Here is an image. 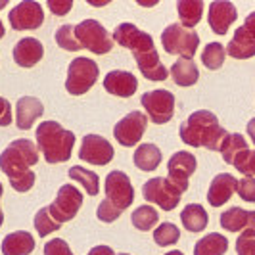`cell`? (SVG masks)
<instances>
[{
    "mask_svg": "<svg viewBox=\"0 0 255 255\" xmlns=\"http://www.w3.org/2000/svg\"><path fill=\"white\" fill-rule=\"evenodd\" d=\"M38 163L37 146L29 138L13 140L4 152L0 153V169L6 173L12 188L15 192H29L35 186V173L29 167Z\"/></svg>",
    "mask_w": 255,
    "mask_h": 255,
    "instance_id": "1",
    "label": "cell"
},
{
    "mask_svg": "<svg viewBox=\"0 0 255 255\" xmlns=\"http://www.w3.org/2000/svg\"><path fill=\"white\" fill-rule=\"evenodd\" d=\"M179 134L184 144L194 148H207L211 152H221V146L229 132L219 125L215 114L207 110H198L180 125Z\"/></svg>",
    "mask_w": 255,
    "mask_h": 255,
    "instance_id": "2",
    "label": "cell"
},
{
    "mask_svg": "<svg viewBox=\"0 0 255 255\" xmlns=\"http://www.w3.org/2000/svg\"><path fill=\"white\" fill-rule=\"evenodd\" d=\"M134 200V188L123 171H112L106 177V200L98 205L96 215L104 223H114Z\"/></svg>",
    "mask_w": 255,
    "mask_h": 255,
    "instance_id": "3",
    "label": "cell"
},
{
    "mask_svg": "<svg viewBox=\"0 0 255 255\" xmlns=\"http://www.w3.org/2000/svg\"><path fill=\"white\" fill-rule=\"evenodd\" d=\"M37 144L48 163H65L75 146V134L56 121H42L37 127Z\"/></svg>",
    "mask_w": 255,
    "mask_h": 255,
    "instance_id": "4",
    "label": "cell"
},
{
    "mask_svg": "<svg viewBox=\"0 0 255 255\" xmlns=\"http://www.w3.org/2000/svg\"><path fill=\"white\" fill-rule=\"evenodd\" d=\"M161 44L167 54H177L184 60H192L200 46V37L190 29L182 27L180 23L167 25L161 33Z\"/></svg>",
    "mask_w": 255,
    "mask_h": 255,
    "instance_id": "5",
    "label": "cell"
},
{
    "mask_svg": "<svg viewBox=\"0 0 255 255\" xmlns=\"http://www.w3.org/2000/svg\"><path fill=\"white\" fill-rule=\"evenodd\" d=\"M98 75H100V69H98L96 62H92L90 58H83V56L75 58L67 69L65 90L73 96H81L94 87V83L98 81Z\"/></svg>",
    "mask_w": 255,
    "mask_h": 255,
    "instance_id": "6",
    "label": "cell"
},
{
    "mask_svg": "<svg viewBox=\"0 0 255 255\" xmlns=\"http://www.w3.org/2000/svg\"><path fill=\"white\" fill-rule=\"evenodd\" d=\"M75 37L83 48L90 50L92 54H108L114 48V40L106 27L96 19H85L79 25H75Z\"/></svg>",
    "mask_w": 255,
    "mask_h": 255,
    "instance_id": "7",
    "label": "cell"
},
{
    "mask_svg": "<svg viewBox=\"0 0 255 255\" xmlns=\"http://www.w3.org/2000/svg\"><path fill=\"white\" fill-rule=\"evenodd\" d=\"M142 196L146 202L157 204L163 211H173L179 205L182 192L165 177H153L144 182Z\"/></svg>",
    "mask_w": 255,
    "mask_h": 255,
    "instance_id": "8",
    "label": "cell"
},
{
    "mask_svg": "<svg viewBox=\"0 0 255 255\" xmlns=\"http://www.w3.org/2000/svg\"><path fill=\"white\" fill-rule=\"evenodd\" d=\"M142 108L148 112V117L155 125L169 123L175 115V96L169 90L157 89L152 92H146L140 98Z\"/></svg>",
    "mask_w": 255,
    "mask_h": 255,
    "instance_id": "9",
    "label": "cell"
},
{
    "mask_svg": "<svg viewBox=\"0 0 255 255\" xmlns=\"http://www.w3.org/2000/svg\"><path fill=\"white\" fill-rule=\"evenodd\" d=\"M81 205H83V194L79 192V188H75L73 184H64L58 190L56 200L48 205V209H50V215L54 217V221L64 225L67 221L75 219Z\"/></svg>",
    "mask_w": 255,
    "mask_h": 255,
    "instance_id": "10",
    "label": "cell"
},
{
    "mask_svg": "<svg viewBox=\"0 0 255 255\" xmlns=\"http://www.w3.org/2000/svg\"><path fill=\"white\" fill-rule=\"evenodd\" d=\"M146 127H148V117L142 112H130L114 127V136L121 146L130 148L140 142Z\"/></svg>",
    "mask_w": 255,
    "mask_h": 255,
    "instance_id": "11",
    "label": "cell"
},
{
    "mask_svg": "<svg viewBox=\"0 0 255 255\" xmlns=\"http://www.w3.org/2000/svg\"><path fill=\"white\" fill-rule=\"evenodd\" d=\"M10 25L15 31H33L38 29L44 21V10L38 2H19L17 6H13V10L8 15Z\"/></svg>",
    "mask_w": 255,
    "mask_h": 255,
    "instance_id": "12",
    "label": "cell"
},
{
    "mask_svg": "<svg viewBox=\"0 0 255 255\" xmlns=\"http://www.w3.org/2000/svg\"><path fill=\"white\" fill-rule=\"evenodd\" d=\"M114 146L100 134H87L81 142L79 157L90 165H108L114 159Z\"/></svg>",
    "mask_w": 255,
    "mask_h": 255,
    "instance_id": "13",
    "label": "cell"
},
{
    "mask_svg": "<svg viewBox=\"0 0 255 255\" xmlns=\"http://www.w3.org/2000/svg\"><path fill=\"white\" fill-rule=\"evenodd\" d=\"M198 167L196 157L190 152H177L171 155L169 163H167V171H169V180L179 188L182 194L188 190V179L194 175Z\"/></svg>",
    "mask_w": 255,
    "mask_h": 255,
    "instance_id": "14",
    "label": "cell"
},
{
    "mask_svg": "<svg viewBox=\"0 0 255 255\" xmlns=\"http://www.w3.org/2000/svg\"><path fill=\"white\" fill-rule=\"evenodd\" d=\"M114 40L119 42L121 46H125L132 52H142V50H152L153 40L148 33L140 31L138 27H134L132 23H121V25L115 27L114 31Z\"/></svg>",
    "mask_w": 255,
    "mask_h": 255,
    "instance_id": "15",
    "label": "cell"
},
{
    "mask_svg": "<svg viewBox=\"0 0 255 255\" xmlns=\"http://www.w3.org/2000/svg\"><path fill=\"white\" fill-rule=\"evenodd\" d=\"M236 17L238 12L232 2L217 0L209 4V27L213 29L215 35H227L229 27L236 21Z\"/></svg>",
    "mask_w": 255,
    "mask_h": 255,
    "instance_id": "16",
    "label": "cell"
},
{
    "mask_svg": "<svg viewBox=\"0 0 255 255\" xmlns=\"http://www.w3.org/2000/svg\"><path fill=\"white\" fill-rule=\"evenodd\" d=\"M132 58L136 60V65L140 69V73L148 81H153V83H159V81H165L167 79V67L161 64L159 60V54L155 48L152 50H142V52H134Z\"/></svg>",
    "mask_w": 255,
    "mask_h": 255,
    "instance_id": "17",
    "label": "cell"
},
{
    "mask_svg": "<svg viewBox=\"0 0 255 255\" xmlns=\"http://www.w3.org/2000/svg\"><path fill=\"white\" fill-rule=\"evenodd\" d=\"M104 89L108 90L114 96H121V98H128L132 96L136 89H138V81L130 71H110L106 79H104Z\"/></svg>",
    "mask_w": 255,
    "mask_h": 255,
    "instance_id": "18",
    "label": "cell"
},
{
    "mask_svg": "<svg viewBox=\"0 0 255 255\" xmlns=\"http://www.w3.org/2000/svg\"><path fill=\"white\" fill-rule=\"evenodd\" d=\"M221 227L229 232L255 234V211H246L242 207H230L221 215Z\"/></svg>",
    "mask_w": 255,
    "mask_h": 255,
    "instance_id": "19",
    "label": "cell"
},
{
    "mask_svg": "<svg viewBox=\"0 0 255 255\" xmlns=\"http://www.w3.org/2000/svg\"><path fill=\"white\" fill-rule=\"evenodd\" d=\"M238 188V180L234 175L229 173H221L215 179L211 180V186L207 190V202L213 205V207H221L223 204H227L232 194Z\"/></svg>",
    "mask_w": 255,
    "mask_h": 255,
    "instance_id": "20",
    "label": "cell"
},
{
    "mask_svg": "<svg viewBox=\"0 0 255 255\" xmlns=\"http://www.w3.org/2000/svg\"><path fill=\"white\" fill-rule=\"evenodd\" d=\"M44 115V106L35 96H23L15 104V125L21 130L33 127L38 117Z\"/></svg>",
    "mask_w": 255,
    "mask_h": 255,
    "instance_id": "21",
    "label": "cell"
},
{
    "mask_svg": "<svg viewBox=\"0 0 255 255\" xmlns=\"http://www.w3.org/2000/svg\"><path fill=\"white\" fill-rule=\"evenodd\" d=\"M44 56V48L40 44V40L33 37L21 38L15 46H13V62L19 67H33L37 65Z\"/></svg>",
    "mask_w": 255,
    "mask_h": 255,
    "instance_id": "22",
    "label": "cell"
},
{
    "mask_svg": "<svg viewBox=\"0 0 255 255\" xmlns=\"http://www.w3.org/2000/svg\"><path fill=\"white\" fill-rule=\"evenodd\" d=\"M227 54L236 60H250L255 56V35L248 27H238L227 46Z\"/></svg>",
    "mask_w": 255,
    "mask_h": 255,
    "instance_id": "23",
    "label": "cell"
},
{
    "mask_svg": "<svg viewBox=\"0 0 255 255\" xmlns=\"http://www.w3.org/2000/svg\"><path fill=\"white\" fill-rule=\"evenodd\" d=\"M33 250H35V238L25 230L12 232L2 240L4 255H31Z\"/></svg>",
    "mask_w": 255,
    "mask_h": 255,
    "instance_id": "24",
    "label": "cell"
},
{
    "mask_svg": "<svg viewBox=\"0 0 255 255\" xmlns=\"http://www.w3.org/2000/svg\"><path fill=\"white\" fill-rule=\"evenodd\" d=\"M169 75L173 77V81H175L179 87H192V85L198 83L200 71H198V65L194 64L192 60L179 58L175 64L171 65Z\"/></svg>",
    "mask_w": 255,
    "mask_h": 255,
    "instance_id": "25",
    "label": "cell"
},
{
    "mask_svg": "<svg viewBox=\"0 0 255 255\" xmlns=\"http://www.w3.org/2000/svg\"><path fill=\"white\" fill-rule=\"evenodd\" d=\"M161 150L155 146V144H140L136 148V152L132 155V161L134 165L138 167L140 171H155L159 163H161Z\"/></svg>",
    "mask_w": 255,
    "mask_h": 255,
    "instance_id": "26",
    "label": "cell"
},
{
    "mask_svg": "<svg viewBox=\"0 0 255 255\" xmlns=\"http://www.w3.org/2000/svg\"><path fill=\"white\" fill-rule=\"evenodd\" d=\"M180 221L188 232H202L207 227L209 217H207V211L200 204H188L180 213Z\"/></svg>",
    "mask_w": 255,
    "mask_h": 255,
    "instance_id": "27",
    "label": "cell"
},
{
    "mask_svg": "<svg viewBox=\"0 0 255 255\" xmlns=\"http://www.w3.org/2000/svg\"><path fill=\"white\" fill-rule=\"evenodd\" d=\"M229 250V238L223 234H207L194 246V255H225Z\"/></svg>",
    "mask_w": 255,
    "mask_h": 255,
    "instance_id": "28",
    "label": "cell"
},
{
    "mask_svg": "<svg viewBox=\"0 0 255 255\" xmlns=\"http://www.w3.org/2000/svg\"><path fill=\"white\" fill-rule=\"evenodd\" d=\"M177 12H179L180 17V25L192 29L202 21L204 2H200V0H180V2H177Z\"/></svg>",
    "mask_w": 255,
    "mask_h": 255,
    "instance_id": "29",
    "label": "cell"
},
{
    "mask_svg": "<svg viewBox=\"0 0 255 255\" xmlns=\"http://www.w3.org/2000/svg\"><path fill=\"white\" fill-rule=\"evenodd\" d=\"M69 179H73L75 182H79L87 194H89L90 198H94V196H98V192H100V177L96 175V173H92L89 169H85V167H71L69 169Z\"/></svg>",
    "mask_w": 255,
    "mask_h": 255,
    "instance_id": "30",
    "label": "cell"
},
{
    "mask_svg": "<svg viewBox=\"0 0 255 255\" xmlns=\"http://www.w3.org/2000/svg\"><path fill=\"white\" fill-rule=\"evenodd\" d=\"M246 150H250V146H248V142H246V138H244L240 132L229 134V136L225 138V142H223V146H221L223 159H225V163H229V165H232L234 159L242 152H246Z\"/></svg>",
    "mask_w": 255,
    "mask_h": 255,
    "instance_id": "31",
    "label": "cell"
},
{
    "mask_svg": "<svg viewBox=\"0 0 255 255\" xmlns=\"http://www.w3.org/2000/svg\"><path fill=\"white\" fill-rule=\"evenodd\" d=\"M130 221H132V227H134V229L146 232V230H152V227L157 225L159 215H157V211L153 209L152 205H140V207H136V209L132 211Z\"/></svg>",
    "mask_w": 255,
    "mask_h": 255,
    "instance_id": "32",
    "label": "cell"
},
{
    "mask_svg": "<svg viewBox=\"0 0 255 255\" xmlns=\"http://www.w3.org/2000/svg\"><path fill=\"white\" fill-rule=\"evenodd\" d=\"M225 58H227V48L221 42H209L202 52V64L213 71L225 64Z\"/></svg>",
    "mask_w": 255,
    "mask_h": 255,
    "instance_id": "33",
    "label": "cell"
},
{
    "mask_svg": "<svg viewBox=\"0 0 255 255\" xmlns=\"http://www.w3.org/2000/svg\"><path fill=\"white\" fill-rule=\"evenodd\" d=\"M180 238V230L177 225L173 223H161L157 229L153 230V242L161 248H167V246H175Z\"/></svg>",
    "mask_w": 255,
    "mask_h": 255,
    "instance_id": "34",
    "label": "cell"
},
{
    "mask_svg": "<svg viewBox=\"0 0 255 255\" xmlns=\"http://www.w3.org/2000/svg\"><path fill=\"white\" fill-rule=\"evenodd\" d=\"M60 227H62V225H60L58 221H54L48 207H42V209L37 211V215H35V230H37L42 238L52 234V232H56Z\"/></svg>",
    "mask_w": 255,
    "mask_h": 255,
    "instance_id": "35",
    "label": "cell"
},
{
    "mask_svg": "<svg viewBox=\"0 0 255 255\" xmlns=\"http://www.w3.org/2000/svg\"><path fill=\"white\" fill-rule=\"evenodd\" d=\"M56 42L60 48H64L67 52H77L83 46L79 44V40L75 37V27L73 25H62L56 31Z\"/></svg>",
    "mask_w": 255,
    "mask_h": 255,
    "instance_id": "36",
    "label": "cell"
},
{
    "mask_svg": "<svg viewBox=\"0 0 255 255\" xmlns=\"http://www.w3.org/2000/svg\"><path fill=\"white\" fill-rule=\"evenodd\" d=\"M232 165L238 169V173H242L246 177H254L255 175V150H246L242 152Z\"/></svg>",
    "mask_w": 255,
    "mask_h": 255,
    "instance_id": "37",
    "label": "cell"
},
{
    "mask_svg": "<svg viewBox=\"0 0 255 255\" xmlns=\"http://www.w3.org/2000/svg\"><path fill=\"white\" fill-rule=\"evenodd\" d=\"M236 194L242 198L244 202H255V179L254 177H244L242 180H238V188Z\"/></svg>",
    "mask_w": 255,
    "mask_h": 255,
    "instance_id": "38",
    "label": "cell"
},
{
    "mask_svg": "<svg viewBox=\"0 0 255 255\" xmlns=\"http://www.w3.org/2000/svg\"><path fill=\"white\" fill-rule=\"evenodd\" d=\"M236 254L238 255H255V234L244 232L236 240Z\"/></svg>",
    "mask_w": 255,
    "mask_h": 255,
    "instance_id": "39",
    "label": "cell"
},
{
    "mask_svg": "<svg viewBox=\"0 0 255 255\" xmlns=\"http://www.w3.org/2000/svg\"><path fill=\"white\" fill-rule=\"evenodd\" d=\"M44 255H73L69 244L62 238H52L44 244Z\"/></svg>",
    "mask_w": 255,
    "mask_h": 255,
    "instance_id": "40",
    "label": "cell"
},
{
    "mask_svg": "<svg viewBox=\"0 0 255 255\" xmlns=\"http://www.w3.org/2000/svg\"><path fill=\"white\" fill-rule=\"evenodd\" d=\"M46 4L54 15H65L73 8V0H48Z\"/></svg>",
    "mask_w": 255,
    "mask_h": 255,
    "instance_id": "41",
    "label": "cell"
},
{
    "mask_svg": "<svg viewBox=\"0 0 255 255\" xmlns=\"http://www.w3.org/2000/svg\"><path fill=\"white\" fill-rule=\"evenodd\" d=\"M12 123V104L0 96V127H8Z\"/></svg>",
    "mask_w": 255,
    "mask_h": 255,
    "instance_id": "42",
    "label": "cell"
},
{
    "mask_svg": "<svg viewBox=\"0 0 255 255\" xmlns=\"http://www.w3.org/2000/svg\"><path fill=\"white\" fill-rule=\"evenodd\" d=\"M87 255H115V252L110 246H96V248H92Z\"/></svg>",
    "mask_w": 255,
    "mask_h": 255,
    "instance_id": "43",
    "label": "cell"
},
{
    "mask_svg": "<svg viewBox=\"0 0 255 255\" xmlns=\"http://www.w3.org/2000/svg\"><path fill=\"white\" fill-rule=\"evenodd\" d=\"M244 27H248L252 33L255 35V12H252L248 17H246V21H244Z\"/></svg>",
    "mask_w": 255,
    "mask_h": 255,
    "instance_id": "44",
    "label": "cell"
},
{
    "mask_svg": "<svg viewBox=\"0 0 255 255\" xmlns=\"http://www.w3.org/2000/svg\"><path fill=\"white\" fill-rule=\"evenodd\" d=\"M248 134H250V138H252V142L255 144V117L254 119H250V123H248Z\"/></svg>",
    "mask_w": 255,
    "mask_h": 255,
    "instance_id": "45",
    "label": "cell"
},
{
    "mask_svg": "<svg viewBox=\"0 0 255 255\" xmlns=\"http://www.w3.org/2000/svg\"><path fill=\"white\" fill-rule=\"evenodd\" d=\"M165 255H184L182 252H179V250H173V252H167Z\"/></svg>",
    "mask_w": 255,
    "mask_h": 255,
    "instance_id": "46",
    "label": "cell"
},
{
    "mask_svg": "<svg viewBox=\"0 0 255 255\" xmlns=\"http://www.w3.org/2000/svg\"><path fill=\"white\" fill-rule=\"evenodd\" d=\"M4 33H6V31H4V23H2V19H0V38L4 37Z\"/></svg>",
    "mask_w": 255,
    "mask_h": 255,
    "instance_id": "47",
    "label": "cell"
},
{
    "mask_svg": "<svg viewBox=\"0 0 255 255\" xmlns=\"http://www.w3.org/2000/svg\"><path fill=\"white\" fill-rule=\"evenodd\" d=\"M142 6H155V4H157V2H140Z\"/></svg>",
    "mask_w": 255,
    "mask_h": 255,
    "instance_id": "48",
    "label": "cell"
},
{
    "mask_svg": "<svg viewBox=\"0 0 255 255\" xmlns=\"http://www.w3.org/2000/svg\"><path fill=\"white\" fill-rule=\"evenodd\" d=\"M6 4H8L6 0H0V10H4V8H6Z\"/></svg>",
    "mask_w": 255,
    "mask_h": 255,
    "instance_id": "49",
    "label": "cell"
},
{
    "mask_svg": "<svg viewBox=\"0 0 255 255\" xmlns=\"http://www.w3.org/2000/svg\"><path fill=\"white\" fill-rule=\"evenodd\" d=\"M2 223H4V215H2V209H0V227H2Z\"/></svg>",
    "mask_w": 255,
    "mask_h": 255,
    "instance_id": "50",
    "label": "cell"
},
{
    "mask_svg": "<svg viewBox=\"0 0 255 255\" xmlns=\"http://www.w3.org/2000/svg\"><path fill=\"white\" fill-rule=\"evenodd\" d=\"M2 194H4V188H2V182H0V198H2Z\"/></svg>",
    "mask_w": 255,
    "mask_h": 255,
    "instance_id": "51",
    "label": "cell"
},
{
    "mask_svg": "<svg viewBox=\"0 0 255 255\" xmlns=\"http://www.w3.org/2000/svg\"><path fill=\"white\" fill-rule=\"evenodd\" d=\"M119 255H128V254H119Z\"/></svg>",
    "mask_w": 255,
    "mask_h": 255,
    "instance_id": "52",
    "label": "cell"
}]
</instances>
